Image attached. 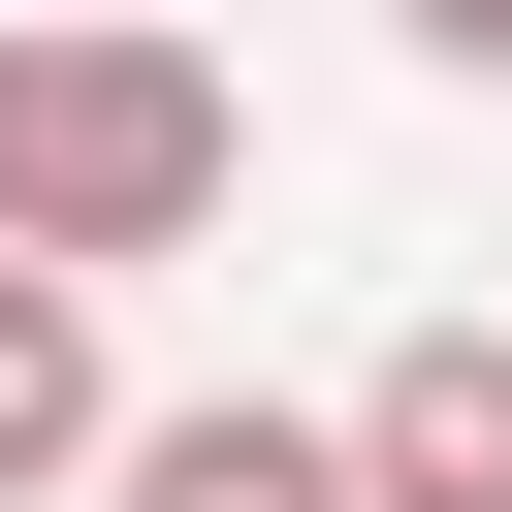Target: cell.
Wrapping results in <instances>:
<instances>
[{
  "label": "cell",
  "instance_id": "3",
  "mask_svg": "<svg viewBox=\"0 0 512 512\" xmlns=\"http://www.w3.org/2000/svg\"><path fill=\"white\" fill-rule=\"evenodd\" d=\"M352 480L384 512H512V320H384L352 352Z\"/></svg>",
  "mask_w": 512,
  "mask_h": 512
},
{
  "label": "cell",
  "instance_id": "2",
  "mask_svg": "<svg viewBox=\"0 0 512 512\" xmlns=\"http://www.w3.org/2000/svg\"><path fill=\"white\" fill-rule=\"evenodd\" d=\"M96 512H384V480H352V384H192L96 448Z\"/></svg>",
  "mask_w": 512,
  "mask_h": 512
},
{
  "label": "cell",
  "instance_id": "1",
  "mask_svg": "<svg viewBox=\"0 0 512 512\" xmlns=\"http://www.w3.org/2000/svg\"><path fill=\"white\" fill-rule=\"evenodd\" d=\"M224 192H256V96L192 64V0H0V224H32V256L128 288V256H192Z\"/></svg>",
  "mask_w": 512,
  "mask_h": 512
},
{
  "label": "cell",
  "instance_id": "4",
  "mask_svg": "<svg viewBox=\"0 0 512 512\" xmlns=\"http://www.w3.org/2000/svg\"><path fill=\"white\" fill-rule=\"evenodd\" d=\"M96 448H128V352H96V256H32V224H0V512H64Z\"/></svg>",
  "mask_w": 512,
  "mask_h": 512
},
{
  "label": "cell",
  "instance_id": "5",
  "mask_svg": "<svg viewBox=\"0 0 512 512\" xmlns=\"http://www.w3.org/2000/svg\"><path fill=\"white\" fill-rule=\"evenodd\" d=\"M384 32H416V64H448V96H512V0H384Z\"/></svg>",
  "mask_w": 512,
  "mask_h": 512
}]
</instances>
